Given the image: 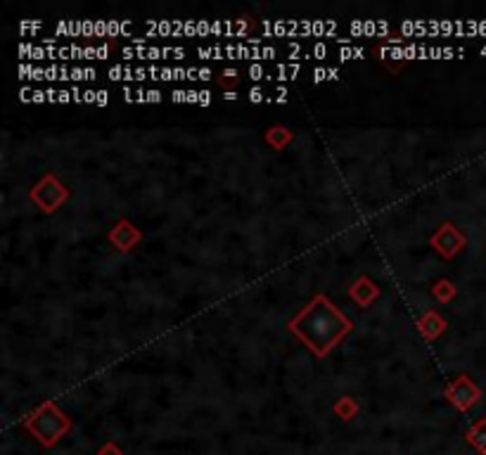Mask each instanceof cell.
Listing matches in <instances>:
<instances>
[{
    "instance_id": "obj_1",
    "label": "cell",
    "mask_w": 486,
    "mask_h": 455,
    "mask_svg": "<svg viewBox=\"0 0 486 455\" xmlns=\"http://www.w3.org/2000/svg\"><path fill=\"white\" fill-rule=\"evenodd\" d=\"M292 330L313 348L318 356H323L351 330V322L325 297H316L313 304L304 313L297 315V320L292 322Z\"/></svg>"
},
{
    "instance_id": "obj_2",
    "label": "cell",
    "mask_w": 486,
    "mask_h": 455,
    "mask_svg": "<svg viewBox=\"0 0 486 455\" xmlns=\"http://www.w3.org/2000/svg\"><path fill=\"white\" fill-rule=\"evenodd\" d=\"M29 427H31V432L39 436L41 441H46V444H53L55 439H60V436L65 434L67 420L53 406H46L39 415L34 417V420L29 422Z\"/></svg>"
},
{
    "instance_id": "obj_3",
    "label": "cell",
    "mask_w": 486,
    "mask_h": 455,
    "mask_svg": "<svg viewBox=\"0 0 486 455\" xmlns=\"http://www.w3.org/2000/svg\"><path fill=\"white\" fill-rule=\"evenodd\" d=\"M448 396H451V401L456 403L458 408L465 410V408H470L472 403L479 401V389L467 377H460L458 382L448 389Z\"/></svg>"
},
{
    "instance_id": "obj_4",
    "label": "cell",
    "mask_w": 486,
    "mask_h": 455,
    "mask_svg": "<svg viewBox=\"0 0 486 455\" xmlns=\"http://www.w3.org/2000/svg\"><path fill=\"white\" fill-rule=\"evenodd\" d=\"M133 24L128 20H107V39H119V36H128Z\"/></svg>"
},
{
    "instance_id": "obj_5",
    "label": "cell",
    "mask_w": 486,
    "mask_h": 455,
    "mask_svg": "<svg viewBox=\"0 0 486 455\" xmlns=\"http://www.w3.org/2000/svg\"><path fill=\"white\" fill-rule=\"evenodd\" d=\"M470 444L475 446L477 451L486 453V420L472 427V432H470Z\"/></svg>"
},
{
    "instance_id": "obj_6",
    "label": "cell",
    "mask_w": 486,
    "mask_h": 455,
    "mask_svg": "<svg viewBox=\"0 0 486 455\" xmlns=\"http://www.w3.org/2000/svg\"><path fill=\"white\" fill-rule=\"evenodd\" d=\"M109 79L112 81H135V69H130L126 64H114V67H109Z\"/></svg>"
},
{
    "instance_id": "obj_7",
    "label": "cell",
    "mask_w": 486,
    "mask_h": 455,
    "mask_svg": "<svg viewBox=\"0 0 486 455\" xmlns=\"http://www.w3.org/2000/svg\"><path fill=\"white\" fill-rule=\"evenodd\" d=\"M299 72H302V64H278L276 79L278 81H292V79H297Z\"/></svg>"
},
{
    "instance_id": "obj_8",
    "label": "cell",
    "mask_w": 486,
    "mask_h": 455,
    "mask_svg": "<svg viewBox=\"0 0 486 455\" xmlns=\"http://www.w3.org/2000/svg\"><path fill=\"white\" fill-rule=\"evenodd\" d=\"M199 60H223L226 57V48L214 46V48H197Z\"/></svg>"
},
{
    "instance_id": "obj_9",
    "label": "cell",
    "mask_w": 486,
    "mask_h": 455,
    "mask_svg": "<svg viewBox=\"0 0 486 455\" xmlns=\"http://www.w3.org/2000/svg\"><path fill=\"white\" fill-rule=\"evenodd\" d=\"M339 60L349 62V60H363V48H353V46H344L339 48Z\"/></svg>"
},
{
    "instance_id": "obj_10",
    "label": "cell",
    "mask_w": 486,
    "mask_h": 455,
    "mask_svg": "<svg viewBox=\"0 0 486 455\" xmlns=\"http://www.w3.org/2000/svg\"><path fill=\"white\" fill-rule=\"evenodd\" d=\"M41 29H43V22H39V20H24V22H20V34H24V36L39 34Z\"/></svg>"
},
{
    "instance_id": "obj_11",
    "label": "cell",
    "mask_w": 486,
    "mask_h": 455,
    "mask_svg": "<svg viewBox=\"0 0 486 455\" xmlns=\"http://www.w3.org/2000/svg\"><path fill=\"white\" fill-rule=\"evenodd\" d=\"M247 76L252 79V81H261V79H268V74L264 69V64H249Z\"/></svg>"
},
{
    "instance_id": "obj_12",
    "label": "cell",
    "mask_w": 486,
    "mask_h": 455,
    "mask_svg": "<svg viewBox=\"0 0 486 455\" xmlns=\"http://www.w3.org/2000/svg\"><path fill=\"white\" fill-rule=\"evenodd\" d=\"M266 102H278V104L288 102V88H285V86H278L276 93H273V97H266Z\"/></svg>"
},
{
    "instance_id": "obj_13",
    "label": "cell",
    "mask_w": 486,
    "mask_h": 455,
    "mask_svg": "<svg viewBox=\"0 0 486 455\" xmlns=\"http://www.w3.org/2000/svg\"><path fill=\"white\" fill-rule=\"evenodd\" d=\"M183 36H188V39H199V31H197V20H185L183 24Z\"/></svg>"
},
{
    "instance_id": "obj_14",
    "label": "cell",
    "mask_w": 486,
    "mask_h": 455,
    "mask_svg": "<svg viewBox=\"0 0 486 455\" xmlns=\"http://www.w3.org/2000/svg\"><path fill=\"white\" fill-rule=\"evenodd\" d=\"M363 22H365V20H351V22H349V31H351V39H358V36H363Z\"/></svg>"
},
{
    "instance_id": "obj_15",
    "label": "cell",
    "mask_w": 486,
    "mask_h": 455,
    "mask_svg": "<svg viewBox=\"0 0 486 455\" xmlns=\"http://www.w3.org/2000/svg\"><path fill=\"white\" fill-rule=\"evenodd\" d=\"M311 57H313V60H325L328 57V46H325V43H316L313 50H311Z\"/></svg>"
},
{
    "instance_id": "obj_16",
    "label": "cell",
    "mask_w": 486,
    "mask_h": 455,
    "mask_svg": "<svg viewBox=\"0 0 486 455\" xmlns=\"http://www.w3.org/2000/svg\"><path fill=\"white\" fill-rule=\"evenodd\" d=\"M161 53H164V60L166 57H173V60H183L185 57L183 48H161Z\"/></svg>"
},
{
    "instance_id": "obj_17",
    "label": "cell",
    "mask_w": 486,
    "mask_h": 455,
    "mask_svg": "<svg viewBox=\"0 0 486 455\" xmlns=\"http://www.w3.org/2000/svg\"><path fill=\"white\" fill-rule=\"evenodd\" d=\"M363 36H367V39L377 36V22L375 20H365L363 22Z\"/></svg>"
},
{
    "instance_id": "obj_18",
    "label": "cell",
    "mask_w": 486,
    "mask_h": 455,
    "mask_svg": "<svg viewBox=\"0 0 486 455\" xmlns=\"http://www.w3.org/2000/svg\"><path fill=\"white\" fill-rule=\"evenodd\" d=\"M31 72H34V64H31V62H22L20 69H17V74H20L22 81H29L31 79Z\"/></svg>"
},
{
    "instance_id": "obj_19",
    "label": "cell",
    "mask_w": 486,
    "mask_h": 455,
    "mask_svg": "<svg viewBox=\"0 0 486 455\" xmlns=\"http://www.w3.org/2000/svg\"><path fill=\"white\" fill-rule=\"evenodd\" d=\"M456 24L453 22H446V20H441L439 22V36H448V34H456Z\"/></svg>"
},
{
    "instance_id": "obj_20",
    "label": "cell",
    "mask_w": 486,
    "mask_h": 455,
    "mask_svg": "<svg viewBox=\"0 0 486 455\" xmlns=\"http://www.w3.org/2000/svg\"><path fill=\"white\" fill-rule=\"evenodd\" d=\"M389 29H391V24L387 20H377V36L379 39H389Z\"/></svg>"
},
{
    "instance_id": "obj_21",
    "label": "cell",
    "mask_w": 486,
    "mask_h": 455,
    "mask_svg": "<svg viewBox=\"0 0 486 455\" xmlns=\"http://www.w3.org/2000/svg\"><path fill=\"white\" fill-rule=\"evenodd\" d=\"M249 29V22L247 20H235V39H242Z\"/></svg>"
},
{
    "instance_id": "obj_22",
    "label": "cell",
    "mask_w": 486,
    "mask_h": 455,
    "mask_svg": "<svg viewBox=\"0 0 486 455\" xmlns=\"http://www.w3.org/2000/svg\"><path fill=\"white\" fill-rule=\"evenodd\" d=\"M197 31H199V39L211 34V22L209 20H197Z\"/></svg>"
},
{
    "instance_id": "obj_23",
    "label": "cell",
    "mask_w": 486,
    "mask_h": 455,
    "mask_svg": "<svg viewBox=\"0 0 486 455\" xmlns=\"http://www.w3.org/2000/svg\"><path fill=\"white\" fill-rule=\"evenodd\" d=\"M95 36L97 39H107V20H95Z\"/></svg>"
},
{
    "instance_id": "obj_24",
    "label": "cell",
    "mask_w": 486,
    "mask_h": 455,
    "mask_svg": "<svg viewBox=\"0 0 486 455\" xmlns=\"http://www.w3.org/2000/svg\"><path fill=\"white\" fill-rule=\"evenodd\" d=\"M328 79H330V69H325V67L313 69V83H320V81H328Z\"/></svg>"
},
{
    "instance_id": "obj_25",
    "label": "cell",
    "mask_w": 486,
    "mask_h": 455,
    "mask_svg": "<svg viewBox=\"0 0 486 455\" xmlns=\"http://www.w3.org/2000/svg\"><path fill=\"white\" fill-rule=\"evenodd\" d=\"M72 81H74V83H79V81H88V76H86V67H74V69H72Z\"/></svg>"
},
{
    "instance_id": "obj_26",
    "label": "cell",
    "mask_w": 486,
    "mask_h": 455,
    "mask_svg": "<svg viewBox=\"0 0 486 455\" xmlns=\"http://www.w3.org/2000/svg\"><path fill=\"white\" fill-rule=\"evenodd\" d=\"M249 100H252V102L257 104V102H264V100H266V95H264V90H261L259 86H254V88L249 90Z\"/></svg>"
},
{
    "instance_id": "obj_27",
    "label": "cell",
    "mask_w": 486,
    "mask_h": 455,
    "mask_svg": "<svg viewBox=\"0 0 486 455\" xmlns=\"http://www.w3.org/2000/svg\"><path fill=\"white\" fill-rule=\"evenodd\" d=\"M147 60H149V62L164 60V53H161V48H157V46H149V50H147Z\"/></svg>"
},
{
    "instance_id": "obj_28",
    "label": "cell",
    "mask_w": 486,
    "mask_h": 455,
    "mask_svg": "<svg viewBox=\"0 0 486 455\" xmlns=\"http://www.w3.org/2000/svg\"><path fill=\"white\" fill-rule=\"evenodd\" d=\"M226 57H228V60H240L238 43H228V46H226Z\"/></svg>"
},
{
    "instance_id": "obj_29",
    "label": "cell",
    "mask_w": 486,
    "mask_h": 455,
    "mask_svg": "<svg viewBox=\"0 0 486 455\" xmlns=\"http://www.w3.org/2000/svg\"><path fill=\"white\" fill-rule=\"evenodd\" d=\"M58 79H60V67L58 64L46 67V81H58Z\"/></svg>"
},
{
    "instance_id": "obj_30",
    "label": "cell",
    "mask_w": 486,
    "mask_h": 455,
    "mask_svg": "<svg viewBox=\"0 0 486 455\" xmlns=\"http://www.w3.org/2000/svg\"><path fill=\"white\" fill-rule=\"evenodd\" d=\"M90 36H95V22L83 20V39H90Z\"/></svg>"
},
{
    "instance_id": "obj_31",
    "label": "cell",
    "mask_w": 486,
    "mask_h": 455,
    "mask_svg": "<svg viewBox=\"0 0 486 455\" xmlns=\"http://www.w3.org/2000/svg\"><path fill=\"white\" fill-rule=\"evenodd\" d=\"M304 53V48L299 46V43H290L288 46V57L290 60H297V55H302Z\"/></svg>"
},
{
    "instance_id": "obj_32",
    "label": "cell",
    "mask_w": 486,
    "mask_h": 455,
    "mask_svg": "<svg viewBox=\"0 0 486 455\" xmlns=\"http://www.w3.org/2000/svg\"><path fill=\"white\" fill-rule=\"evenodd\" d=\"M337 34V22L335 20H325V39H332Z\"/></svg>"
},
{
    "instance_id": "obj_33",
    "label": "cell",
    "mask_w": 486,
    "mask_h": 455,
    "mask_svg": "<svg viewBox=\"0 0 486 455\" xmlns=\"http://www.w3.org/2000/svg\"><path fill=\"white\" fill-rule=\"evenodd\" d=\"M276 48H273V46H264V48H261V60H276Z\"/></svg>"
},
{
    "instance_id": "obj_34",
    "label": "cell",
    "mask_w": 486,
    "mask_h": 455,
    "mask_svg": "<svg viewBox=\"0 0 486 455\" xmlns=\"http://www.w3.org/2000/svg\"><path fill=\"white\" fill-rule=\"evenodd\" d=\"M34 93L36 90H31L29 86H24V88L20 90V100H22V102H34Z\"/></svg>"
},
{
    "instance_id": "obj_35",
    "label": "cell",
    "mask_w": 486,
    "mask_h": 455,
    "mask_svg": "<svg viewBox=\"0 0 486 455\" xmlns=\"http://www.w3.org/2000/svg\"><path fill=\"white\" fill-rule=\"evenodd\" d=\"M109 93L107 90H97V97H95V104L97 107H107V102H109Z\"/></svg>"
},
{
    "instance_id": "obj_36",
    "label": "cell",
    "mask_w": 486,
    "mask_h": 455,
    "mask_svg": "<svg viewBox=\"0 0 486 455\" xmlns=\"http://www.w3.org/2000/svg\"><path fill=\"white\" fill-rule=\"evenodd\" d=\"M34 43H22V46H20V57H31V53H34Z\"/></svg>"
},
{
    "instance_id": "obj_37",
    "label": "cell",
    "mask_w": 486,
    "mask_h": 455,
    "mask_svg": "<svg viewBox=\"0 0 486 455\" xmlns=\"http://www.w3.org/2000/svg\"><path fill=\"white\" fill-rule=\"evenodd\" d=\"M29 81H46V69L34 64V72H31V79Z\"/></svg>"
},
{
    "instance_id": "obj_38",
    "label": "cell",
    "mask_w": 486,
    "mask_h": 455,
    "mask_svg": "<svg viewBox=\"0 0 486 455\" xmlns=\"http://www.w3.org/2000/svg\"><path fill=\"white\" fill-rule=\"evenodd\" d=\"M183 24H185V20H173V36L171 39H180V36H183Z\"/></svg>"
},
{
    "instance_id": "obj_39",
    "label": "cell",
    "mask_w": 486,
    "mask_h": 455,
    "mask_svg": "<svg viewBox=\"0 0 486 455\" xmlns=\"http://www.w3.org/2000/svg\"><path fill=\"white\" fill-rule=\"evenodd\" d=\"M171 100L173 102H188V90H173Z\"/></svg>"
},
{
    "instance_id": "obj_40",
    "label": "cell",
    "mask_w": 486,
    "mask_h": 455,
    "mask_svg": "<svg viewBox=\"0 0 486 455\" xmlns=\"http://www.w3.org/2000/svg\"><path fill=\"white\" fill-rule=\"evenodd\" d=\"M199 104H202V107H209V104H211V93L209 90H199Z\"/></svg>"
},
{
    "instance_id": "obj_41",
    "label": "cell",
    "mask_w": 486,
    "mask_h": 455,
    "mask_svg": "<svg viewBox=\"0 0 486 455\" xmlns=\"http://www.w3.org/2000/svg\"><path fill=\"white\" fill-rule=\"evenodd\" d=\"M173 79H176V81H188V69L176 67V69H173Z\"/></svg>"
},
{
    "instance_id": "obj_42",
    "label": "cell",
    "mask_w": 486,
    "mask_h": 455,
    "mask_svg": "<svg viewBox=\"0 0 486 455\" xmlns=\"http://www.w3.org/2000/svg\"><path fill=\"white\" fill-rule=\"evenodd\" d=\"M147 74H149V79H152V81H159L161 67H157V64H149V67H147Z\"/></svg>"
},
{
    "instance_id": "obj_43",
    "label": "cell",
    "mask_w": 486,
    "mask_h": 455,
    "mask_svg": "<svg viewBox=\"0 0 486 455\" xmlns=\"http://www.w3.org/2000/svg\"><path fill=\"white\" fill-rule=\"evenodd\" d=\"M67 102H74V97H72V90L62 88V90H60V104H67Z\"/></svg>"
},
{
    "instance_id": "obj_44",
    "label": "cell",
    "mask_w": 486,
    "mask_h": 455,
    "mask_svg": "<svg viewBox=\"0 0 486 455\" xmlns=\"http://www.w3.org/2000/svg\"><path fill=\"white\" fill-rule=\"evenodd\" d=\"M147 102H161V90H157V88L147 90Z\"/></svg>"
},
{
    "instance_id": "obj_45",
    "label": "cell",
    "mask_w": 486,
    "mask_h": 455,
    "mask_svg": "<svg viewBox=\"0 0 486 455\" xmlns=\"http://www.w3.org/2000/svg\"><path fill=\"white\" fill-rule=\"evenodd\" d=\"M159 81H176V79H173V69H169V67H161Z\"/></svg>"
},
{
    "instance_id": "obj_46",
    "label": "cell",
    "mask_w": 486,
    "mask_h": 455,
    "mask_svg": "<svg viewBox=\"0 0 486 455\" xmlns=\"http://www.w3.org/2000/svg\"><path fill=\"white\" fill-rule=\"evenodd\" d=\"M72 97H74V102H83V90H81L79 88V86H74V88H72Z\"/></svg>"
},
{
    "instance_id": "obj_47",
    "label": "cell",
    "mask_w": 486,
    "mask_h": 455,
    "mask_svg": "<svg viewBox=\"0 0 486 455\" xmlns=\"http://www.w3.org/2000/svg\"><path fill=\"white\" fill-rule=\"evenodd\" d=\"M107 55H109V46H97V53H95L97 60H107Z\"/></svg>"
},
{
    "instance_id": "obj_48",
    "label": "cell",
    "mask_w": 486,
    "mask_h": 455,
    "mask_svg": "<svg viewBox=\"0 0 486 455\" xmlns=\"http://www.w3.org/2000/svg\"><path fill=\"white\" fill-rule=\"evenodd\" d=\"M46 100H48V95H46V90L36 88V93H34V102H36V104H41V102H46Z\"/></svg>"
},
{
    "instance_id": "obj_49",
    "label": "cell",
    "mask_w": 486,
    "mask_h": 455,
    "mask_svg": "<svg viewBox=\"0 0 486 455\" xmlns=\"http://www.w3.org/2000/svg\"><path fill=\"white\" fill-rule=\"evenodd\" d=\"M95 97H97V93H95V90H83V102L95 104Z\"/></svg>"
},
{
    "instance_id": "obj_50",
    "label": "cell",
    "mask_w": 486,
    "mask_h": 455,
    "mask_svg": "<svg viewBox=\"0 0 486 455\" xmlns=\"http://www.w3.org/2000/svg\"><path fill=\"white\" fill-rule=\"evenodd\" d=\"M123 100L126 102H135V93L130 90V86H123Z\"/></svg>"
},
{
    "instance_id": "obj_51",
    "label": "cell",
    "mask_w": 486,
    "mask_h": 455,
    "mask_svg": "<svg viewBox=\"0 0 486 455\" xmlns=\"http://www.w3.org/2000/svg\"><path fill=\"white\" fill-rule=\"evenodd\" d=\"M46 95H48V102H60V90L50 88V90H46Z\"/></svg>"
},
{
    "instance_id": "obj_52",
    "label": "cell",
    "mask_w": 486,
    "mask_h": 455,
    "mask_svg": "<svg viewBox=\"0 0 486 455\" xmlns=\"http://www.w3.org/2000/svg\"><path fill=\"white\" fill-rule=\"evenodd\" d=\"M145 79H149L147 69L145 67H138V69H135V81H145Z\"/></svg>"
},
{
    "instance_id": "obj_53",
    "label": "cell",
    "mask_w": 486,
    "mask_h": 455,
    "mask_svg": "<svg viewBox=\"0 0 486 455\" xmlns=\"http://www.w3.org/2000/svg\"><path fill=\"white\" fill-rule=\"evenodd\" d=\"M188 102H192V104H199V90H188Z\"/></svg>"
},
{
    "instance_id": "obj_54",
    "label": "cell",
    "mask_w": 486,
    "mask_h": 455,
    "mask_svg": "<svg viewBox=\"0 0 486 455\" xmlns=\"http://www.w3.org/2000/svg\"><path fill=\"white\" fill-rule=\"evenodd\" d=\"M197 79H199V69H197V67H190V69H188V81L192 83V81H197Z\"/></svg>"
},
{
    "instance_id": "obj_55",
    "label": "cell",
    "mask_w": 486,
    "mask_h": 455,
    "mask_svg": "<svg viewBox=\"0 0 486 455\" xmlns=\"http://www.w3.org/2000/svg\"><path fill=\"white\" fill-rule=\"evenodd\" d=\"M121 55H123L126 60H133V57H135V48H123Z\"/></svg>"
},
{
    "instance_id": "obj_56",
    "label": "cell",
    "mask_w": 486,
    "mask_h": 455,
    "mask_svg": "<svg viewBox=\"0 0 486 455\" xmlns=\"http://www.w3.org/2000/svg\"><path fill=\"white\" fill-rule=\"evenodd\" d=\"M211 79V69H199V81H209Z\"/></svg>"
},
{
    "instance_id": "obj_57",
    "label": "cell",
    "mask_w": 486,
    "mask_h": 455,
    "mask_svg": "<svg viewBox=\"0 0 486 455\" xmlns=\"http://www.w3.org/2000/svg\"><path fill=\"white\" fill-rule=\"evenodd\" d=\"M60 60H69V46L60 48Z\"/></svg>"
},
{
    "instance_id": "obj_58",
    "label": "cell",
    "mask_w": 486,
    "mask_h": 455,
    "mask_svg": "<svg viewBox=\"0 0 486 455\" xmlns=\"http://www.w3.org/2000/svg\"><path fill=\"white\" fill-rule=\"evenodd\" d=\"M223 76H226L228 81H235V76H238V72H235V69H226V72H223Z\"/></svg>"
},
{
    "instance_id": "obj_59",
    "label": "cell",
    "mask_w": 486,
    "mask_h": 455,
    "mask_svg": "<svg viewBox=\"0 0 486 455\" xmlns=\"http://www.w3.org/2000/svg\"><path fill=\"white\" fill-rule=\"evenodd\" d=\"M86 76H88V81H95V69H93V67H86Z\"/></svg>"
},
{
    "instance_id": "obj_60",
    "label": "cell",
    "mask_w": 486,
    "mask_h": 455,
    "mask_svg": "<svg viewBox=\"0 0 486 455\" xmlns=\"http://www.w3.org/2000/svg\"><path fill=\"white\" fill-rule=\"evenodd\" d=\"M339 79V69H335V67H332V69H330V81H337Z\"/></svg>"
},
{
    "instance_id": "obj_61",
    "label": "cell",
    "mask_w": 486,
    "mask_h": 455,
    "mask_svg": "<svg viewBox=\"0 0 486 455\" xmlns=\"http://www.w3.org/2000/svg\"><path fill=\"white\" fill-rule=\"evenodd\" d=\"M235 97H238V95H235L233 90H230V93H223V100H235Z\"/></svg>"
}]
</instances>
